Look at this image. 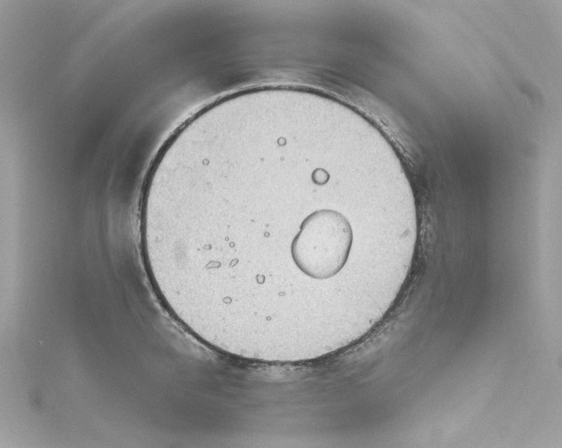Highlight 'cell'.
I'll return each mask as SVG.
<instances>
[{
  "mask_svg": "<svg viewBox=\"0 0 562 448\" xmlns=\"http://www.w3.org/2000/svg\"><path fill=\"white\" fill-rule=\"evenodd\" d=\"M352 243V228L343 214L316 210L301 220L291 243V255L301 275L323 281L343 268Z\"/></svg>",
  "mask_w": 562,
  "mask_h": 448,
  "instance_id": "6da1fadb",
  "label": "cell"
}]
</instances>
